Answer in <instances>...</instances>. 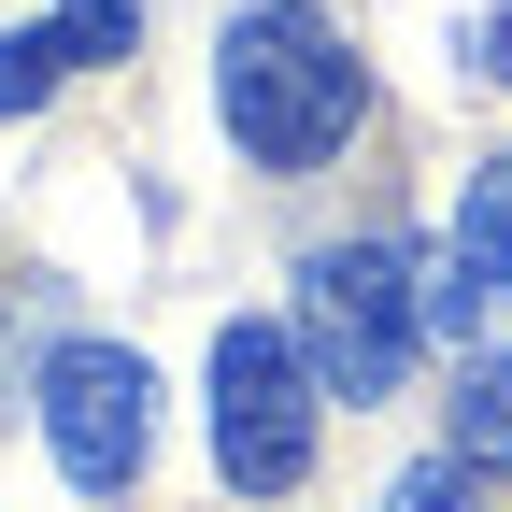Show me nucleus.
Here are the masks:
<instances>
[{"instance_id": "1", "label": "nucleus", "mask_w": 512, "mask_h": 512, "mask_svg": "<svg viewBox=\"0 0 512 512\" xmlns=\"http://www.w3.org/2000/svg\"><path fill=\"white\" fill-rule=\"evenodd\" d=\"M214 114H228V143L256 171H328L356 143V114H370V57L313 0H256L214 43Z\"/></svg>"}, {"instance_id": "2", "label": "nucleus", "mask_w": 512, "mask_h": 512, "mask_svg": "<svg viewBox=\"0 0 512 512\" xmlns=\"http://www.w3.org/2000/svg\"><path fill=\"white\" fill-rule=\"evenodd\" d=\"M427 342V256L413 242H328L299 256V356L328 399H399V370Z\"/></svg>"}, {"instance_id": "3", "label": "nucleus", "mask_w": 512, "mask_h": 512, "mask_svg": "<svg viewBox=\"0 0 512 512\" xmlns=\"http://www.w3.org/2000/svg\"><path fill=\"white\" fill-rule=\"evenodd\" d=\"M313 413H328V384H313L299 328L228 313V328H214V470L242 498H299L313 484Z\"/></svg>"}, {"instance_id": "4", "label": "nucleus", "mask_w": 512, "mask_h": 512, "mask_svg": "<svg viewBox=\"0 0 512 512\" xmlns=\"http://www.w3.org/2000/svg\"><path fill=\"white\" fill-rule=\"evenodd\" d=\"M43 441H57V470H72L86 498H128L157 456V370L128 356V342H57L43 356Z\"/></svg>"}, {"instance_id": "5", "label": "nucleus", "mask_w": 512, "mask_h": 512, "mask_svg": "<svg viewBox=\"0 0 512 512\" xmlns=\"http://www.w3.org/2000/svg\"><path fill=\"white\" fill-rule=\"evenodd\" d=\"M456 256H470V271H484V299L512 313V143L470 171V200H456Z\"/></svg>"}, {"instance_id": "6", "label": "nucleus", "mask_w": 512, "mask_h": 512, "mask_svg": "<svg viewBox=\"0 0 512 512\" xmlns=\"http://www.w3.org/2000/svg\"><path fill=\"white\" fill-rule=\"evenodd\" d=\"M441 456L512 470V356H470V370H456V441H441Z\"/></svg>"}, {"instance_id": "7", "label": "nucleus", "mask_w": 512, "mask_h": 512, "mask_svg": "<svg viewBox=\"0 0 512 512\" xmlns=\"http://www.w3.org/2000/svg\"><path fill=\"white\" fill-rule=\"evenodd\" d=\"M57 43H72V72H114V57L128 43H143V0H57V15H43Z\"/></svg>"}, {"instance_id": "8", "label": "nucleus", "mask_w": 512, "mask_h": 512, "mask_svg": "<svg viewBox=\"0 0 512 512\" xmlns=\"http://www.w3.org/2000/svg\"><path fill=\"white\" fill-rule=\"evenodd\" d=\"M57 72H72V43H57V29H0V114H43Z\"/></svg>"}, {"instance_id": "9", "label": "nucleus", "mask_w": 512, "mask_h": 512, "mask_svg": "<svg viewBox=\"0 0 512 512\" xmlns=\"http://www.w3.org/2000/svg\"><path fill=\"white\" fill-rule=\"evenodd\" d=\"M384 512H470V456H413L384 484Z\"/></svg>"}, {"instance_id": "10", "label": "nucleus", "mask_w": 512, "mask_h": 512, "mask_svg": "<svg viewBox=\"0 0 512 512\" xmlns=\"http://www.w3.org/2000/svg\"><path fill=\"white\" fill-rule=\"evenodd\" d=\"M456 57H470V72H484V86H512V0H498V15H484V29H470Z\"/></svg>"}]
</instances>
